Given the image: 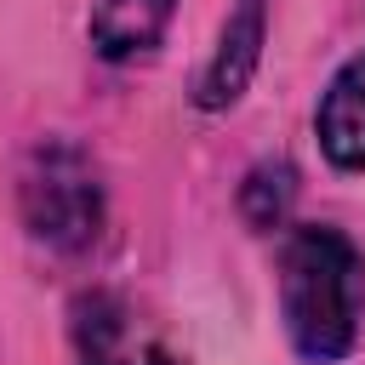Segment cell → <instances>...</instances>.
Wrapping results in <instances>:
<instances>
[{"mask_svg": "<svg viewBox=\"0 0 365 365\" xmlns=\"http://www.w3.org/2000/svg\"><path fill=\"white\" fill-rule=\"evenodd\" d=\"M262 40H268V0H240V6L228 11L222 34H217V51H211V63H205V74H200L194 103H200V108H228V103H240V91L251 86V74H257V63H262Z\"/></svg>", "mask_w": 365, "mask_h": 365, "instance_id": "3957f363", "label": "cell"}, {"mask_svg": "<svg viewBox=\"0 0 365 365\" xmlns=\"http://www.w3.org/2000/svg\"><path fill=\"white\" fill-rule=\"evenodd\" d=\"M314 131H319V148L331 165L365 171V51H354L331 74V86L314 108Z\"/></svg>", "mask_w": 365, "mask_h": 365, "instance_id": "277c9868", "label": "cell"}, {"mask_svg": "<svg viewBox=\"0 0 365 365\" xmlns=\"http://www.w3.org/2000/svg\"><path fill=\"white\" fill-rule=\"evenodd\" d=\"M279 314L302 359H342L365 319V257L342 228L302 222L279 245Z\"/></svg>", "mask_w": 365, "mask_h": 365, "instance_id": "6da1fadb", "label": "cell"}, {"mask_svg": "<svg viewBox=\"0 0 365 365\" xmlns=\"http://www.w3.org/2000/svg\"><path fill=\"white\" fill-rule=\"evenodd\" d=\"M74 348H80V365H114V348H120V308L108 297H86L74 308Z\"/></svg>", "mask_w": 365, "mask_h": 365, "instance_id": "8992f818", "label": "cell"}, {"mask_svg": "<svg viewBox=\"0 0 365 365\" xmlns=\"http://www.w3.org/2000/svg\"><path fill=\"white\" fill-rule=\"evenodd\" d=\"M131 365H182V359H171V354H160V348H148L143 359H131Z\"/></svg>", "mask_w": 365, "mask_h": 365, "instance_id": "ba28073f", "label": "cell"}, {"mask_svg": "<svg viewBox=\"0 0 365 365\" xmlns=\"http://www.w3.org/2000/svg\"><path fill=\"white\" fill-rule=\"evenodd\" d=\"M177 0H97L91 6V46L108 63H131L148 57L160 46V34L171 29Z\"/></svg>", "mask_w": 365, "mask_h": 365, "instance_id": "5b68a950", "label": "cell"}, {"mask_svg": "<svg viewBox=\"0 0 365 365\" xmlns=\"http://www.w3.org/2000/svg\"><path fill=\"white\" fill-rule=\"evenodd\" d=\"M17 211L29 234L51 251H86L103 228V182L80 143L46 137L17 171Z\"/></svg>", "mask_w": 365, "mask_h": 365, "instance_id": "7a4b0ae2", "label": "cell"}, {"mask_svg": "<svg viewBox=\"0 0 365 365\" xmlns=\"http://www.w3.org/2000/svg\"><path fill=\"white\" fill-rule=\"evenodd\" d=\"M240 205H245V217H251L257 228H274V222L285 217V205H291V165H285V160L257 165V171L245 177Z\"/></svg>", "mask_w": 365, "mask_h": 365, "instance_id": "52a82bcc", "label": "cell"}]
</instances>
